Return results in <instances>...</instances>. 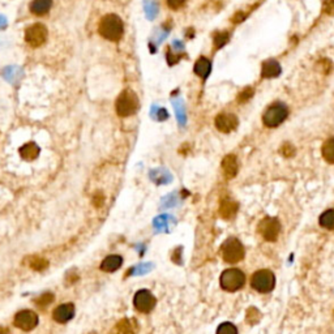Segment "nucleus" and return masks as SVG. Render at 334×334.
<instances>
[{"label": "nucleus", "mask_w": 334, "mask_h": 334, "mask_svg": "<svg viewBox=\"0 0 334 334\" xmlns=\"http://www.w3.org/2000/svg\"><path fill=\"white\" fill-rule=\"evenodd\" d=\"M318 222L324 228L334 230V209H328L322 213L318 218Z\"/></svg>", "instance_id": "23"}, {"label": "nucleus", "mask_w": 334, "mask_h": 334, "mask_svg": "<svg viewBox=\"0 0 334 334\" xmlns=\"http://www.w3.org/2000/svg\"><path fill=\"white\" fill-rule=\"evenodd\" d=\"M222 170H223V175L226 179L235 178L239 171V162H238L237 157L234 154L226 155L222 159Z\"/></svg>", "instance_id": "12"}, {"label": "nucleus", "mask_w": 334, "mask_h": 334, "mask_svg": "<svg viewBox=\"0 0 334 334\" xmlns=\"http://www.w3.org/2000/svg\"><path fill=\"white\" fill-rule=\"evenodd\" d=\"M220 283L223 290L234 293V291H238L244 286L245 276L241 269H237V268L226 269L223 273L221 274Z\"/></svg>", "instance_id": "3"}, {"label": "nucleus", "mask_w": 334, "mask_h": 334, "mask_svg": "<svg viewBox=\"0 0 334 334\" xmlns=\"http://www.w3.org/2000/svg\"><path fill=\"white\" fill-rule=\"evenodd\" d=\"M253 95V89L252 88H245V89H243L239 93V95H238V102L241 103H244V102H248L249 99L252 98Z\"/></svg>", "instance_id": "30"}, {"label": "nucleus", "mask_w": 334, "mask_h": 334, "mask_svg": "<svg viewBox=\"0 0 334 334\" xmlns=\"http://www.w3.org/2000/svg\"><path fill=\"white\" fill-rule=\"evenodd\" d=\"M103 201H105V197H103L102 193H97V195L94 196L93 199V204L97 206V208H99V206H102L103 205Z\"/></svg>", "instance_id": "36"}, {"label": "nucleus", "mask_w": 334, "mask_h": 334, "mask_svg": "<svg viewBox=\"0 0 334 334\" xmlns=\"http://www.w3.org/2000/svg\"><path fill=\"white\" fill-rule=\"evenodd\" d=\"M322 157L328 163L334 165V137L326 140L321 148Z\"/></svg>", "instance_id": "22"}, {"label": "nucleus", "mask_w": 334, "mask_h": 334, "mask_svg": "<svg viewBox=\"0 0 334 334\" xmlns=\"http://www.w3.org/2000/svg\"><path fill=\"white\" fill-rule=\"evenodd\" d=\"M175 110L180 124H184V122H186V115H184V107L182 105V102H175Z\"/></svg>", "instance_id": "33"}, {"label": "nucleus", "mask_w": 334, "mask_h": 334, "mask_svg": "<svg viewBox=\"0 0 334 334\" xmlns=\"http://www.w3.org/2000/svg\"><path fill=\"white\" fill-rule=\"evenodd\" d=\"M139 330V325L135 318H123L115 326L116 334H136Z\"/></svg>", "instance_id": "16"}, {"label": "nucleus", "mask_w": 334, "mask_h": 334, "mask_svg": "<svg viewBox=\"0 0 334 334\" xmlns=\"http://www.w3.org/2000/svg\"><path fill=\"white\" fill-rule=\"evenodd\" d=\"M47 265H49L47 260L42 259V257L34 256L29 259V266L34 270H43L45 268H47Z\"/></svg>", "instance_id": "25"}, {"label": "nucleus", "mask_w": 334, "mask_h": 334, "mask_svg": "<svg viewBox=\"0 0 334 334\" xmlns=\"http://www.w3.org/2000/svg\"><path fill=\"white\" fill-rule=\"evenodd\" d=\"M193 71L195 74L201 77L203 80H206L209 77V74L212 72V61L206 59V57L201 56L200 59H197V61L195 63V67H193Z\"/></svg>", "instance_id": "17"}, {"label": "nucleus", "mask_w": 334, "mask_h": 334, "mask_svg": "<svg viewBox=\"0 0 334 334\" xmlns=\"http://www.w3.org/2000/svg\"><path fill=\"white\" fill-rule=\"evenodd\" d=\"M0 334H8V332H7L5 328H1V326H0Z\"/></svg>", "instance_id": "39"}, {"label": "nucleus", "mask_w": 334, "mask_h": 334, "mask_svg": "<svg viewBox=\"0 0 334 334\" xmlns=\"http://www.w3.org/2000/svg\"><path fill=\"white\" fill-rule=\"evenodd\" d=\"M244 19H245L244 13L238 12V13H235V16L232 17V22H234V24H239V22H241Z\"/></svg>", "instance_id": "37"}, {"label": "nucleus", "mask_w": 334, "mask_h": 334, "mask_svg": "<svg viewBox=\"0 0 334 334\" xmlns=\"http://www.w3.org/2000/svg\"><path fill=\"white\" fill-rule=\"evenodd\" d=\"M238 210H239V205L232 200H223L220 205V216L223 220H232L237 216Z\"/></svg>", "instance_id": "15"}, {"label": "nucleus", "mask_w": 334, "mask_h": 334, "mask_svg": "<svg viewBox=\"0 0 334 334\" xmlns=\"http://www.w3.org/2000/svg\"><path fill=\"white\" fill-rule=\"evenodd\" d=\"M228 39H230V34H228V33H217L216 36H214V47H216V49H222V47L227 43Z\"/></svg>", "instance_id": "27"}, {"label": "nucleus", "mask_w": 334, "mask_h": 334, "mask_svg": "<svg viewBox=\"0 0 334 334\" xmlns=\"http://www.w3.org/2000/svg\"><path fill=\"white\" fill-rule=\"evenodd\" d=\"M322 11L329 16H334V0H324Z\"/></svg>", "instance_id": "31"}, {"label": "nucleus", "mask_w": 334, "mask_h": 334, "mask_svg": "<svg viewBox=\"0 0 334 334\" xmlns=\"http://www.w3.org/2000/svg\"><path fill=\"white\" fill-rule=\"evenodd\" d=\"M257 231L266 241H276L281 234V223L277 218L266 217L262 221H260Z\"/></svg>", "instance_id": "7"}, {"label": "nucleus", "mask_w": 334, "mask_h": 334, "mask_svg": "<svg viewBox=\"0 0 334 334\" xmlns=\"http://www.w3.org/2000/svg\"><path fill=\"white\" fill-rule=\"evenodd\" d=\"M139 98L135 92L130 89L123 90L116 99V112L119 116H123V118L130 116L139 110Z\"/></svg>", "instance_id": "2"}, {"label": "nucleus", "mask_w": 334, "mask_h": 334, "mask_svg": "<svg viewBox=\"0 0 334 334\" xmlns=\"http://www.w3.org/2000/svg\"><path fill=\"white\" fill-rule=\"evenodd\" d=\"M99 34L109 41L118 42L122 39L124 26L122 19L116 15H106L99 22Z\"/></svg>", "instance_id": "1"}, {"label": "nucleus", "mask_w": 334, "mask_h": 334, "mask_svg": "<svg viewBox=\"0 0 334 334\" xmlns=\"http://www.w3.org/2000/svg\"><path fill=\"white\" fill-rule=\"evenodd\" d=\"M244 247L237 238H228L222 245V257L227 264H238L244 259Z\"/></svg>", "instance_id": "4"}, {"label": "nucleus", "mask_w": 334, "mask_h": 334, "mask_svg": "<svg viewBox=\"0 0 334 334\" xmlns=\"http://www.w3.org/2000/svg\"><path fill=\"white\" fill-rule=\"evenodd\" d=\"M245 318H247V322L251 324V325H255L257 322L260 321L261 314L260 311L255 308V307H251L247 310V314H245Z\"/></svg>", "instance_id": "26"}, {"label": "nucleus", "mask_w": 334, "mask_h": 334, "mask_svg": "<svg viewBox=\"0 0 334 334\" xmlns=\"http://www.w3.org/2000/svg\"><path fill=\"white\" fill-rule=\"evenodd\" d=\"M20 154L25 161H34L39 155V148L36 143L25 144L21 147Z\"/></svg>", "instance_id": "19"}, {"label": "nucleus", "mask_w": 334, "mask_h": 334, "mask_svg": "<svg viewBox=\"0 0 334 334\" xmlns=\"http://www.w3.org/2000/svg\"><path fill=\"white\" fill-rule=\"evenodd\" d=\"M282 72L279 63L274 59H268L262 63L261 67V76L264 78H274L278 77Z\"/></svg>", "instance_id": "14"}, {"label": "nucleus", "mask_w": 334, "mask_h": 334, "mask_svg": "<svg viewBox=\"0 0 334 334\" xmlns=\"http://www.w3.org/2000/svg\"><path fill=\"white\" fill-rule=\"evenodd\" d=\"M47 39V28L43 24H34L25 30V42L32 47H39Z\"/></svg>", "instance_id": "8"}, {"label": "nucleus", "mask_w": 334, "mask_h": 334, "mask_svg": "<svg viewBox=\"0 0 334 334\" xmlns=\"http://www.w3.org/2000/svg\"><path fill=\"white\" fill-rule=\"evenodd\" d=\"M15 326H17L21 330H32L38 325V316L36 312L29 310L20 311L19 314H16L15 320H13Z\"/></svg>", "instance_id": "10"}, {"label": "nucleus", "mask_w": 334, "mask_h": 334, "mask_svg": "<svg viewBox=\"0 0 334 334\" xmlns=\"http://www.w3.org/2000/svg\"><path fill=\"white\" fill-rule=\"evenodd\" d=\"M53 5V0H33L30 4V11L37 16H42L49 12Z\"/></svg>", "instance_id": "20"}, {"label": "nucleus", "mask_w": 334, "mask_h": 334, "mask_svg": "<svg viewBox=\"0 0 334 334\" xmlns=\"http://www.w3.org/2000/svg\"><path fill=\"white\" fill-rule=\"evenodd\" d=\"M174 46H175L176 49H179V50L183 49V45H182V43H180L179 41H175V42H174Z\"/></svg>", "instance_id": "38"}, {"label": "nucleus", "mask_w": 334, "mask_h": 334, "mask_svg": "<svg viewBox=\"0 0 334 334\" xmlns=\"http://www.w3.org/2000/svg\"><path fill=\"white\" fill-rule=\"evenodd\" d=\"M166 1L171 9H179L186 4V0H166Z\"/></svg>", "instance_id": "34"}, {"label": "nucleus", "mask_w": 334, "mask_h": 334, "mask_svg": "<svg viewBox=\"0 0 334 334\" xmlns=\"http://www.w3.org/2000/svg\"><path fill=\"white\" fill-rule=\"evenodd\" d=\"M54 300V295L51 293H45L42 294L41 297H38L37 300H36V303H37L38 306L39 307H46L49 306V304H51Z\"/></svg>", "instance_id": "29"}, {"label": "nucleus", "mask_w": 334, "mask_h": 334, "mask_svg": "<svg viewBox=\"0 0 334 334\" xmlns=\"http://www.w3.org/2000/svg\"><path fill=\"white\" fill-rule=\"evenodd\" d=\"M74 316V306L71 304V303H67V304H61L54 311V320L56 322H60V324H64V322H68L71 318Z\"/></svg>", "instance_id": "13"}, {"label": "nucleus", "mask_w": 334, "mask_h": 334, "mask_svg": "<svg viewBox=\"0 0 334 334\" xmlns=\"http://www.w3.org/2000/svg\"><path fill=\"white\" fill-rule=\"evenodd\" d=\"M145 13L149 20H154L155 16L158 15V3L155 0H147L145 1Z\"/></svg>", "instance_id": "24"}, {"label": "nucleus", "mask_w": 334, "mask_h": 334, "mask_svg": "<svg viewBox=\"0 0 334 334\" xmlns=\"http://www.w3.org/2000/svg\"><path fill=\"white\" fill-rule=\"evenodd\" d=\"M239 120L234 114H220L216 118L217 130L223 132V133H230L234 130H237Z\"/></svg>", "instance_id": "11"}, {"label": "nucleus", "mask_w": 334, "mask_h": 334, "mask_svg": "<svg viewBox=\"0 0 334 334\" xmlns=\"http://www.w3.org/2000/svg\"><path fill=\"white\" fill-rule=\"evenodd\" d=\"M217 334H238V329L231 322H223L218 326Z\"/></svg>", "instance_id": "28"}, {"label": "nucleus", "mask_w": 334, "mask_h": 334, "mask_svg": "<svg viewBox=\"0 0 334 334\" xmlns=\"http://www.w3.org/2000/svg\"><path fill=\"white\" fill-rule=\"evenodd\" d=\"M123 262L122 256L119 255H111V256H107L105 260L102 261L101 264V269L103 272H107V273H111V272H115L120 268V265Z\"/></svg>", "instance_id": "18"}, {"label": "nucleus", "mask_w": 334, "mask_h": 334, "mask_svg": "<svg viewBox=\"0 0 334 334\" xmlns=\"http://www.w3.org/2000/svg\"><path fill=\"white\" fill-rule=\"evenodd\" d=\"M3 76L7 81H9L11 84H16L21 77H22V70L20 67H15V65H11V67H7L3 72Z\"/></svg>", "instance_id": "21"}, {"label": "nucleus", "mask_w": 334, "mask_h": 334, "mask_svg": "<svg viewBox=\"0 0 334 334\" xmlns=\"http://www.w3.org/2000/svg\"><path fill=\"white\" fill-rule=\"evenodd\" d=\"M180 57H182V55H174L172 53H170V49H167V61H168V64H176Z\"/></svg>", "instance_id": "35"}, {"label": "nucleus", "mask_w": 334, "mask_h": 334, "mask_svg": "<svg viewBox=\"0 0 334 334\" xmlns=\"http://www.w3.org/2000/svg\"><path fill=\"white\" fill-rule=\"evenodd\" d=\"M281 154H283L285 157H293V155L295 154V148H294L290 143L283 144L281 148Z\"/></svg>", "instance_id": "32"}, {"label": "nucleus", "mask_w": 334, "mask_h": 334, "mask_svg": "<svg viewBox=\"0 0 334 334\" xmlns=\"http://www.w3.org/2000/svg\"><path fill=\"white\" fill-rule=\"evenodd\" d=\"M155 303H157V300H155L154 295L149 290H140L136 293L135 299H133V304L137 308V311L143 312V314L150 312L155 307Z\"/></svg>", "instance_id": "9"}, {"label": "nucleus", "mask_w": 334, "mask_h": 334, "mask_svg": "<svg viewBox=\"0 0 334 334\" xmlns=\"http://www.w3.org/2000/svg\"><path fill=\"white\" fill-rule=\"evenodd\" d=\"M274 285H276V277L268 269L257 270L256 273H253L252 278H251V287L253 290H256L257 293H270L274 289Z\"/></svg>", "instance_id": "5"}, {"label": "nucleus", "mask_w": 334, "mask_h": 334, "mask_svg": "<svg viewBox=\"0 0 334 334\" xmlns=\"http://www.w3.org/2000/svg\"><path fill=\"white\" fill-rule=\"evenodd\" d=\"M289 115V110L283 103H274L266 109L262 115V123L269 128H276L285 122Z\"/></svg>", "instance_id": "6"}]
</instances>
